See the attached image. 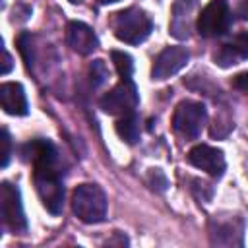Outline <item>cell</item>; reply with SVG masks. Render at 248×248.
Wrapping results in <instances>:
<instances>
[{
  "instance_id": "cell-7",
  "label": "cell",
  "mask_w": 248,
  "mask_h": 248,
  "mask_svg": "<svg viewBox=\"0 0 248 248\" xmlns=\"http://www.w3.org/2000/svg\"><path fill=\"white\" fill-rule=\"evenodd\" d=\"M207 120V110L198 101H182L172 116V126L184 138H198Z\"/></svg>"
},
{
  "instance_id": "cell-11",
  "label": "cell",
  "mask_w": 248,
  "mask_h": 248,
  "mask_svg": "<svg viewBox=\"0 0 248 248\" xmlns=\"http://www.w3.org/2000/svg\"><path fill=\"white\" fill-rule=\"evenodd\" d=\"M66 43L78 54H91L99 46L95 31L83 21H70L66 25Z\"/></svg>"
},
{
  "instance_id": "cell-16",
  "label": "cell",
  "mask_w": 248,
  "mask_h": 248,
  "mask_svg": "<svg viewBox=\"0 0 248 248\" xmlns=\"http://www.w3.org/2000/svg\"><path fill=\"white\" fill-rule=\"evenodd\" d=\"M110 58H112V64H114L118 76L122 79H128L132 76V72H134V60H132V56L128 52H124V50H112L110 52Z\"/></svg>"
},
{
  "instance_id": "cell-25",
  "label": "cell",
  "mask_w": 248,
  "mask_h": 248,
  "mask_svg": "<svg viewBox=\"0 0 248 248\" xmlns=\"http://www.w3.org/2000/svg\"><path fill=\"white\" fill-rule=\"evenodd\" d=\"M70 2H74V4H79V2H81V0H70Z\"/></svg>"
},
{
  "instance_id": "cell-4",
  "label": "cell",
  "mask_w": 248,
  "mask_h": 248,
  "mask_svg": "<svg viewBox=\"0 0 248 248\" xmlns=\"http://www.w3.org/2000/svg\"><path fill=\"white\" fill-rule=\"evenodd\" d=\"M198 33L202 37H221L231 27V10L227 0H211L198 14Z\"/></svg>"
},
{
  "instance_id": "cell-22",
  "label": "cell",
  "mask_w": 248,
  "mask_h": 248,
  "mask_svg": "<svg viewBox=\"0 0 248 248\" xmlns=\"http://www.w3.org/2000/svg\"><path fill=\"white\" fill-rule=\"evenodd\" d=\"M236 14L240 16V19L248 21V0H240V4L236 8Z\"/></svg>"
},
{
  "instance_id": "cell-5",
  "label": "cell",
  "mask_w": 248,
  "mask_h": 248,
  "mask_svg": "<svg viewBox=\"0 0 248 248\" xmlns=\"http://www.w3.org/2000/svg\"><path fill=\"white\" fill-rule=\"evenodd\" d=\"M138 103H140V95H138V89H136V85L130 78L120 79V83H116L99 101L101 108L107 114H120V116L134 112Z\"/></svg>"
},
{
  "instance_id": "cell-10",
  "label": "cell",
  "mask_w": 248,
  "mask_h": 248,
  "mask_svg": "<svg viewBox=\"0 0 248 248\" xmlns=\"http://www.w3.org/2000/svg\"><path fill=\"white\" fill-rule=\"evenodd\" d=\"M23 153V159L27 163H31L33 170L37 169H54L58 167V153H56V147L46 141V140H31L29 143L23 145L21 149Z\"/></svg>"
},
{
  "instance_id": "cell-6",
  "label": "cell",
  "mask_w": 248,
  "mask_h": 248,
  "mask_svg": "<svg viewBox=\"0 0 248 248\" xmlns=\"http://www.w3.org/2000/svg\"><path fill=\"white\" fill-rule=\"evenodd\" d=\"M0 205H2V221L12 232H25L27 219L23 213L21 194L17 186L10 182H2L0 186Z\"/></svg>"
},
{
  "instance_id": "cell-19",
  "label": "cell",
  "mask_w": 248,
  "mask_h": 248,
  "mask_svg": "<svg viewBox=\"0 0 248 248\" xmlns=\"http://www.w3.org/2000/svg\"><path fill=\"white\" fill-rule=\"evenodd\" d=\"M147 184L155 192H165L169 182H167V176L163 174L161 169H149V172H147Z\"/></svg>"
},
{
  "instance_id": "cell-1",
  "label": "cell",
  "mask_w": 248,
  "mask_h": 248,
  "mask_svg": "<svg viewBox=\"0 0 248 248\" xmlns=\"http://www.w3.org/2000/svg\"><path fill=\"white\" fill-rule=\"evenodd\" d=\"M153 29L151 17L140 8H126L112 16V31L118 41L128 45L143 43Z\"/></svg>"
},
{
  "instance_id": "cell-8",
  "label": "cell",
  "mask_w": 248,
  "mask_h": 248,
  "mask_svg": "<svg viewBox=\"0 0 248 248\" xmlns=\"http://www.w3.org/2000/svg\"><path fill=\"white\" fill-rule=\"evenodd\" d=\"M190 60V52L184 46H167L157 54L151 66V78L153 79H167L180 72Z\"/></svg>"
},
{
  "instance_id": "cell-20",
  "label": "cell",
  "mask_w": 248,
  "mask_h": 248,
  "mask_svg": "<svg viewBox=\"0 0 248 248\" xmlns=\"http://www.w3.org/2000/svg\"><path fill=\"white\" fill-rule=\"evenodd\" d=\"M0 143H2V167H8V163H10V155H12V141H10L8 130H2Z\"/></svg>"
},
{
  "instance_id": "cell-18",
  "label": "cell",
  "mask_w": 248,
  "mask_h": 248,
  "mask_svg": "<svg viewBox=\"0 0 248 248\" xmlns=\"http://www.w3.org/2000/svg\"><path fill=\"white\" fill-rule=\"evenodd\" d=\"M17 50L21 52L27 68H31V64H33V48H31V35L27 31L19 33V37H17Z\"/></svg>"
},
{
  "instance_id": "cell-14",
  "label": "cell",
  "mask_w": 248,
  "mask_h": 248,
  "mask_svg": "<svg viewBox=\"0 0 248 248\" xmlns=\"http://www.w3.org/2000/svg\"><path fill=\"white\" fill-rule=\"evenodd\" d=\"M246 58H248V31L236 35L231 43L223 45L219 48V52H215V62L223 68L234 66V64H238L240 60H246Z\"/></svg>"
},
{
  "instance_id": "cell-24",
  "label": "cell",
  "mask_w": 248,
  "mask_h": 248,
  "mask_svg": "<svg viewBox=\"0 0 248 248\" xmlns=\"http://www.w3.org/2000/svg\"><path fill=\"white\" fill-rule=\"evenodd\" d=\"M97 2L105 6V4H114V2H118V0H97Z\"/></svg>"
},
{
  "instance_id": "cell-12",
  "label": "cell",
  "mask_w": 248,
  "mask_h": 248,
  "mask_svg": "<svg viewBox=\"0 0 248 248\" xmlns=\"http://www.w3.org/2000/svg\"><path fill=\"white\" fill-rule=\"evenodd\" d=\"M196 10H198L196 0H178L172 6V17H170V25H169V31L172 37H176V39L190 37Z\"/></svg>"
},
{
  "instance_id": "cell-23",
  "label": "cell",
  "mask_w": 248,
  "mask_h": 248,
  "mask_svg": "<svg viewBox=\"0 0 248 248\" xmlns=\"http://www.w3.org/2000/svg\"><path fill=\"white\" fill-rule=\"evenodd\" d=\"M2 52H4V62H2V74L6 76V74H8L10 70H12V56H10V52H8L6 48H4Z\"/></svg>"
},
{
  "instance_id": "cell-15",
  "label": "cell",
  "mask_w": 248,
  "mask_h": 248,
  "mask_svg": "<svg viewBox=\"0 0 248 248\" xmlns=\"http://www.w3.org/2000/svg\"><path fill=\"white\" fill-rule=\"evenodd\" d=\"M116 134L120 136V140H124L126 143H136L140 140V118L136 116V112L124 114L118 122H116Z\"/></svg>"
},
{
  "instance_id": "cell-21",
  "label": "cell",
  "mask_w": 248,
  "mask_h": 248,
  "mask_svg": "<svg viewBox=\"0 0 248 248\" xmlns=\"http://www.w3.org/2000/svg\"><path fill=\"white\" fill-rule=\"evenodd\" d=\"M232 87L242 91V93H248V70L246 72H240L232 78Z\"/></svg>"
},
{
  "instance_id": "cell-17",
  "label": "cell",
  "mask_w": 248,
  "mask_h": 248,
  "mask_svg": "<svg viewBox=\"0 0 248 248\" xmlns=\"http://www.w3.org/2000/svg\"><path fill=\"white\" fill-rule=\"evenodd\" d=\"M107 78H108V70H107L105 62L99 60V58L93 60L89 64V81H91V85L93 87H101L107 81Z\"/></svg>"
},
{
  "instance_id": "cell-3",
  "label": "cell",
  "mask_w": 248,
  "mask_h": 248,
  "mask_svg": "<svg viewBox=\"0 0 248 248\" xmlns=\"http://www.w3.org/2000/svg\"><path fill=\"white\" fill-rule=\"evenodd\" d=\"M33 180H35L37 194L43 202V207L48 213L58 215L62 211V205H64V186L60 180L58 167L33 170Z\"/></svg>"
},
{
  "instance_id": "cell-9",
  "label": "cell",
  "mask_w": 248,
  "mask_h": 248,
  "mask_svg": "<svg viewBox=\"0 0 248 248\" xmlns=\"http://www.w3.org/2000/svg\"><path fill=\"white\" fill-rule=\"evenodd\" d=\"M188 161H190V165L207 172L213 178H221L225 174V167H227L225 155L221 149H215L211 145H205V143L194 145L188 151Z\"/></svg>"
},
{
  "instance_id": "cell-13",
  "label": "cell",
  "mask_w": 248,
  "mask_h": 248,
  "mask_svg": "<svg viewBox=\"0 0 248 248\" xmlns=\"http://www.w3.org/2000/svg\"><path fill=\"white\" fill-rule=\"evenodd\" d=\"M0 103L2 108L12 116H23L29 110L25 89L16 81H6L0 85Z\"/></svg>"
},
{
  "instance_id": "cell-2",
  "label": "cell",
  "mask_w": 248,
  "mask_h": 248,
  "mask_svg": "<svg viewBox=\"0 0 248 248\" xmlns=\"http://www.w3.org/2000/svg\"><path fill=\"white\" fill-rule=\"evenodd\" d=\"M72 209L83 223H101L107 217V196L97 184H79L72 194Z\"/></svg>"
}]
</instances>
